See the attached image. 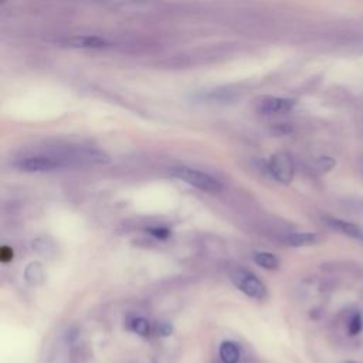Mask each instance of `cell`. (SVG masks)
<instances>
[{
  "label": "cell",
  "mask_w": 363,
  "mask_h": 363,
  "mask_svg": "<svg viewBox=\"0 0 363 363\" xmlns=\"http://www.w3.org/2000/svg\"><path fill=\"white\" fill-rule=\"evenodd\" d=\"M231 282L247 296L254 299H264L267 298V286L265 284L251 271L237 267L230 271Z\"/></svg>",
  "instance_id": "6da1fadb"
},
{
  "label": "cell",
  "mask_w": 363,
  "mask_h": 363,
  "mask_svg": "<svg viewBox=\"0 0 363 363\" xmlns=\"http://www.w3.org/2000/svg\"><path fill=\"white\" fill-rule=\"evenodd\" d=\"M172 173L174 177L183 180L184 183H187L199 190H203L207 193H217L221 190V183L216 177H213L211 174H208L206 172L191 169L187 166H179V167H174L172 170Z\"/></svg>",
  "instance_id": "7a4b0ae2"
},
{
  "label": "cell",
  "mask_w": 363,
  "mask_h": 363,
  "mask_svg": "<svg viewBox=\"0 0 363 363\" xmlns=\"http://www.w3.org/2000/svg\"><path fill=\"white\" fill-rule=\"evenodd\" d=\"M268 169L271 176L278 180L282 184H289L294 179V163L288 153L285 152H277L269 157Z\"/></svg>",
  "instance_id": "3957f363"
},
{
  "label": "cell",
  "mask_w": 363,
  "mask_h": 363,
  "mask_svg": "<svg viewBox=\"0 0 363 363\" xmlns=\"http://www.w3.org/2000/svg\"><path fill=\"white\" fill-rule=\"evenodd\" d=\"M55 44L69 48L81 50H102L111 45V43L99 35H69L55 40Z\"/></svg>",
  "instance_id": "277c9868"
},
{
  "label": "cell",
  "mask_w": 363,
  "mask_h": 363,
  "mask_svg": "<svg viewBox=\"0 0 363 363\" xmlns=\"http://www.w3.org/2000/svg\"><path fill=\"white\" fill-rule=\"evenodd\" d=\"M294 101L281 96H262L257 104V111L262 115H281L294 108Z\"/></svg>",
  "instance_id": "5b68a950"
},
{
  "label": "cell",
  "mask_w": 363,
  "mask_h": 363,
  "mask_svg": "<svg viewBox=\"0 0 363 363\" xmlns=\"http://www.w3.org/2000/svg\"><path fill=\"white\" fill-rule=\"evenodd\" d=\"M325 223L330 228H333L347 237L363 240V228L359 227L357 224H353V223H349V221H345L340 218H335V217H326Z\"/></svg>",
  "instance_id": "8992f818"
},
{
  "label": "cell",
  "mask_w": 363,
  "mask_h": 363,
  "mask_svg": "<svg viewBox=\"0 0 363 363\" xmlns=\"http://www.w3.org/2000/svg\"><path fill=\"white\" fill-rule=\"evenodd\" d=\"M319 240V237L315 233H305V231H298V233H289L286 234L282 241L286 245L291 247H303V245H311L315 244Z\"/></svg>",
  "instance_id": "52a82bcc"
},
{
  "label": "cell",
  "mask_w": 363,
  "mask_h": 363,
  "mask_svg": "<svg viewBox=\"0 0 363 363\" xmlns=\"http://www.w3.org/2000/svg\"><path fill=\"white\" fill-rule=\"evenodd\" d=\"M218 356L223 363H238L240 362V347L237 343L231 340H225L220 345Z\"/></svg>",
  "instance_id": "ba28073f"
},
{
  "label": "cell",
  "mask_w": 363,
  "mask_h": 363,
  "mask_svg": "<svg viewBox=\"0 0 363 363\" xmlns=\"http://www.w3.org/2000/svg\"><path fill=\"white\" fill-rule=\"evenodd\" d=\"M24 278L30 285H38L45 279V271L43 264L30 262L24 269Z\"/></svg>",
  "instance_id": "9c48e42d"
},
{
  "label": "cell",
  "mask_w": 363,
  "mask_h": 363,
  "mask_svg": "<svg viewBox=\"0 0 363 363\" xmlns=\"http://www.w3.org/2000/svg\"><path fill=\"white\" fill-rule=\"evenodd\" d=\"M252 259L257 265H259L265 269H277L279 267V259L272 252L257 251L252 254Z\"/></svg>",
  "instance_id": "30bf717a"
},
{
  "label": "cell",
  "mask_w": 363,
  "mask_h": 363,
  "mask_svg": "<svg viewBox=\"0 0 363 363\" xmlns=\"http://www.w3.org/2000/svg\"><path fill=\"white\" fill-rule=\"evenodd\" d=\"M33 248L41 254V255H51L54 252V242L50 241L47 237H40L35 241H33Z\"/></svg>",
  "instance_id": "8fae6325"
},
{
  "label": "cell",
  "mask_w": 363,
  "mask_h": 363,
  "mask_svg": "<svg viewBox=\"0 0 363 363\" xmlns=\"http://www.w3.org/2000/svg\"><path fill=\"white\" fill-rule=\"evenodd\" d=\"M133 332H136L139 336H149L150 333V323L145 318H135L130 323Z\"/></svg>",
  "instance_id": "7c38bea8"
},
{
  "label": "cell",
  "mask_w": 363,
  "mask_h": 363,
  "mask_svg": "<svg viewBox=\"0 0 363 363\" xmlns=\"http://www.w3.org/2000/svg\"><path fill=\"white\" fill-rule=\"evenodd\" d=\"M347 328H349V333H350V335H357V333L362 330V328H363V319H362L360 313H354V315L350 318Z\"/></svg>",
  "instance_id": "4fadbf2b"
},
{
  "label": "cell",
  "mask_w": 363,
  "mask_h": 363,
  "mask_svg": "<svg viewBox=\"0 0 363 363\" xmlns=\"http://www.w3.org/2000/svg\"><path fill=\"white\" fill-rule=\"evenodd\" d=\"M315 169L319 172V173H325L328 170H330L333 166H335V160L330 159V157H319L316 162H315Z\"/></svg>",
  "instance_id": "5bb4252c"
},
{
  "label": "cell",
  "mask_w": 363,
  "mask_h": 363,
  "mask_svg": "<svg viewBox=\"0 0 363 363\" xmlns=\"http://www.w3.org/2000/svg\"><path fill=\"white\" fill-rule=\"evenodd\" d=\"M152 235H155V237H157V238H166V237H169V230L167 228H162V227H155V228H149L147 230Z\"/></svg>",
  "instance_id": "9a60e30c"
},
{
  "label": "cell",
  "mask_w": 363,
  "mask_h": 363,
  "mask_svg": "<svg viewBox=\"0 0 363 363\" xmlns=\"http://www.w3.org/2000/svg\"><path fill=\"white\" fill-rule=\"evenodd\" d=\"M159 332H160L163 336L170 335V332H172V326H170V325H167V323H160V325H159Z\"/></svg>",
  "instance_id": "2e32d148"
},
{
  "label": "cell",
  "mask_w": 363,
  "mask_h": 363,
  "mask_svg": "<svg viewBox=\"0 0 363 363\" xmlns=\"http://www.w3.org/2000/svg\"><path fill=\"white\" fill-rule=\"evenodd\" d=\"M350 203H352V210H354L356 213H363V200L350 201Z\"/></svg>",
  "instance_id": "e0dca14e"
}]
</instances>
